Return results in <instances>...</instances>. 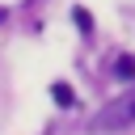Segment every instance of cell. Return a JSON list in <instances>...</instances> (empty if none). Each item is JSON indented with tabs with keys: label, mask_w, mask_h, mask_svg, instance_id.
<instances>
[{
	"label": "cell",
	"mask_w": 135,
	"mask_h": 135,
	"mask_svg": "<svg viewBox=\"0 0 135 135\" xmlns=\"http://www.w3.org/2000/svg\"><path fill=\"white\" fill-rule=\"evenodd\" d=\"M72 21H76V25H80V30H93V17H89V13H84V8H72Z\"/></svg>",
	"instance_id": "obj_4"
},
{
	"label": "cell",
	"mask_w": 135,
	"mask_h": 135,
	"mask_svg": "<svg viewBox=\"0 0 135 135\" xmlns=\"http://www.w3.org/2000/svg\"><path fill=\"white\" fill-rule=\"evenodd\" d=\"M51 97H55V105H63V110H68V105H76L72 84H63V80H55V84H51Z\"/></svg>",
	"instance_id": "obj_2"
},
{
	"label": "cell",
	"mask_w": 135,
	"mask_h": 135,
	"mask_svg": "<svg viewBox=\"0 0 135 135\" xmlns=\"http://www.w3.org/2000/svg\"><path fill=\"white\" fill-rule=\"evenodd\" d=\"M114 76L118 80H135V55H118L114 59Z\"/></svg>",
	"instance_id": "obj_3"
},
{
	"label": "cell",
	"mask_w": 135,
	"mask_h": 135,
	"mask_svg": "<svg viewBox=\"0 0 135 135\" xmlns=\"http://www.w3.org/2000/svg\"><path fill=\"white\" fill-rule=\"evenodd\" d=\"M131 122H135V93L110 101V105L93 118V131H118V127H131Z\"/></svg>",
	"instance_id": "obj_1"
}]
</instances>
